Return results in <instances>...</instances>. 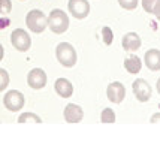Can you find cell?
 I'll return each instance as SVG.
<instances>
[{
  "label": "cell",
  "mask_w": 160,
  "mask_h": 160,
  "mask_svg": "<svg viewBox=\"0 0 160 160\" xmlns=\"http://www.w3.org/2000/svg\"><path fill=\"white\" fill-rule=\"evenodd\" d=\"M106 96L108 99L114 102V103H121L126 98V88L124 85L118 81H114L108 85V90H106Z\"/></svg>",
  "instance_id": "9"
},
{
  "label": "cell",
  "mask_w": 160,
  "mask_h": 160,
  "mask_svg": "<svg viewBox=\"0 0 160 160\" xmlns=\"http://www.w3.org/2000/svg\"><path fill=\"white\" fill-rule=\"evenodd\" d=\"M18 121H20V123H28V121H33V123H42L41 117H38V115L33 114V112H24V114H21L20 117H18Z\"/></svg>",
  "instance_id": "15"
},
{
  "label": "cell",
  "mask_w": 160,
  "mask_h": 160,
  "mask_svg": "<svg viewBox=\"0 0 160 160\" xmlns=\"http://www.w3.org/2000/svg\"><path fill=\"white\" fill-rule=\"evenodd\" d=\"M121 43H123L124 51H127V52H135V51L139 49V47H141V38L136 35V33L130 32V33H126L124 35Z\"/></svg>",
  "instance_id": "11"
},
{
  "label": "cell",
  "mask_w": 160,
  "mask_h": 160,
  "mask_svg": "<svg viewBox=\"0 0 160 160\" xmlns=\"http://www.w3.org/2000/svg\"><path fill=\"white\" fill-rule=\"evenodd\" d=\"M100 121L102 123H114L115 121V112L111 108H105L100 114Z\"/></svg>",
  "instance_id": "16"
},
{
  "label": "cell",
  "mask_w": 160,
  "mask_h": 160,
  "mask_svg": "<svg viewBox=\"0 0 160 160\" xmlns=\"http://www.w3.org/2000/svg\"><path fill=\"white\" fill-rule=\"evenodd\" d=\"M132 88H133V94L136 96V99H138L139 102H147V100H150L153 90H151V85L147 82L145 79H142V78L135 79Z\"/></svg>",
  "instance_id": "7"
},
{
  "label": "cell",
  "mask_w": 160,
  "mask_h": 160,
  "mask_svg": "<svg viewBox=\"0 0 160 160\" xmlns=\"http://www.w3.org/2000/svg\"><path fill=\"white\" fill-rule=\"evenodd\" d=\"M145 66L150 70H160V51L159 49H148L144 56Z\"/></svg>",
  "instance_id": "13"
},
{
  "label": "cell",
  "mask_w": 160,
  "mask_h": 160,
  "mask_svg": "<svg viewBox=\"0 0 160 160\" xmlns=\"http://www.w3.org/2000/svg\"><path fill=\"white\" fill-rule=\"evenodd\" d=\"M102 39L106 45H111L114 41V33L109 27H102Z\"/></svg>",
  "instance_id": "17"
},
{
  "label": "cell",
  "mask_w": 160,
  "mask_h": 160,
  "mask_svg": "<svg viewBox=\"0 0 160 160\" xmlns=\"http://www.w3.org/2000/svg\"><path fill=\"white\" fill-rule=\"evenodd\" d=\"M27 84L35 90H41L47 85V73L39 68L32 69L27 75Z\"/></svg>",
  "instance_id": "8"
},
{
  "label": "cell",
  "mask_w": 160,
  "mask_h": 160,
  "mask_svg": "<svg viewBox=\"0 0 160 160\" xmlns=\"http://www.w3.org/2000/svg\"><path fill=\"white\" fill-rule=\"evenodd\" d=\"M11 43L14 45L15 49H18L21 52H26L30 48V45H32V39H30V36H28L26 30L15 28L12 32V35H11Z\"/></svg>",
  "instance_id": "5"
},
{
  "label": "cell",
  "mask_w": 160,
  "mask_h": 160,
  "mask_svg": "<svg viewBox=\"0 0 160 160\" xmlns=\"http://www.w3.org/2000/svg\"><path fill=\"white\" fill-rule=\"evenodd\" d=\"M120 6L127 9V11H133L135 8L138 6V0H118Z\"/></svg>",
  "instance_id": "19"
},
{
  "label": "cell",
  "mask_w": 160,
  "mask_h": 160,
  "mask_svg": "<svg viewBox=\"0 0 160 160\" xmlns=\"http://www.w3.org/2000/svg\"><path fill=\"white\" fill-rule=\"evenodd\" d=\"M154 17H156V18H157V20L160 21V0L159 2H157V5H156V8H154Z\"/></svg>",
  "instance_id": "22"
},
{
  "label": "cell",
  "mask_w": 160,
  "mask_h": 160,
  "mask_svg": "<svg viewBox=\"0 0 160 160\" xmlns=\"http://www.w3.org/2000/svg\"><path fill=\"white\" fill-rule=\"evenodd\" d=\"M157 2H159V0H142V8H144V11L148 12V14H153L154 8L157 5Z\"/></svg>",
  "instance_id": "18"
},
{
  "label": "cell",
  "mask_w": 160,
  "mask_h": 160,
  "mask_svg": "<svg viewBox=\"0 0 160 160\" xmlns=\"http://www.w3.org/2000/svg\"><path fill=\"white\" fill-rule=\"evenodd\" d=\"M9 12H11V2L2 0V14H9Z\"/></svg>",
  "instance_id": "21"
},
{
  "label": "cell",
  "mask_w": 160,
  "mask_h": 160,
  "mask_svg": "<svg viewBox=\"0 0 160 160\" xmlns=\"http://www.w3.org/2000/svg\"><path fill=\"white\" fill-rule=\"evenodd\" d=\"M26 24L33 33H42L48 26V17L39 9H33L26 17Z\"/></svg>",
  "instance_id": "3"
},
{
  "label": "cell",
  "mask_w": 160,
  "mask_h": 160,
  "mask_svg": "<svg viewBox=\"0 0 160 160\" xmlns=\"http://www.w3.org/2000/svg\"><path fill=\"white\" fill-rule=\"evenodd\" d=\"M56 57L64 68H73L77 64V51L68 42H62L57 45Z\"/></svg>",
  "instance_id": "1"
},
{
  "label": "cell",
  "mask_w": 160,
  "mask_h": 160,
  "mask_svg": "<svg viewBox=\"0 0 160 160\" xmlns=\"http://www.w3.org/2000/svg\"><path fill=\"white\" fill-rule=\"evenodd\" d=\"M156 88H157V91H159V94H160V78L157 79V84H156Z\"/></svg>",
  "instance_id": "24"
},
{
  "label": "cell",
  "mask_w": 160,
  "mask_h": 160,
  "mask_svg": "<svg viewBox=\"0 0 160 160\" xmlns=\"http://www.w3.org/2000/svg\"><path fill=\"white\" fill-rule=\"evenodd\" d=\"M69 12L77 20H84L90 14V3L87 0H69Z\"/></svg>",
  "instance_id": "6"
},
{
  "label": "cell",
  "mask_w": 160,
  "mask_h": 160,
  "mask_svg": "<svg viewBox=\"0 0 160 160\" xmlns=\"http://www.w3.org/2000/svg\"><path fill=\"white\" fill-rule=\"evenodd\" d=\"M124 68L126 70L129 72V73H132V75H136V73H139L141 72V68H142V62H141V58L138 56H129L127 58L124 60Z\"/></svg>",
  "instance_id": "14"
},
{
  "label": "cell",
  "mask_w": 160,
  "mask_h": 160,
  "mask_svg": "<svg viewBox=\"0 0 160 160\" xmlns=\"http://www.w3.org/2000/svg\"><path fill=\"white\" fill-rule=\"evenodd\" d=\"M54 88H56V93L60 98L68 99L73 94V85L66 78H58L56 81V84H54Z\"/></svg>",
  "instance_id": "12"
},
{
  "label": "cell",
  "mask_w": 160,
  "mask_h": 160,
  "mask_svg": "<svg viewBox=\"0 0 160 160\" xmlns=\"http://www.w3.org/2000/svg\"><path fill=\"white\" fill-rule=\"evenodd\" d=\"M48 26L54 33L62 35L69 28V17L62 9H54L48 17Z\"/></svg>",
  "instance_id": "2"
},
{
  "label": "cell",
  "mask_w": 160,
  "mask_h": 160,
  "mask_svg": "<svg viewBox=\"0 0 160 160\" xmlns=\"http://www.w3.org/2000/svg\"><path fill=\"white\" fill-rule=\"evenodd\" d=\"M0 75H2V79H3L2 84H0V90H5L8 85V79H9V78H8V72L5 69H0Z\"/></svg>",
  "instance_id": "20"
},
{
  "label": "cell",
  "mask_w": 160,
  "mask_h": 160,
  "mask_svg": "<svg viewBox=\"0 0 160 160\" xmlns=\"http://www.w3.org/2000/svg\"><path fill=\"white\" fill-rule=\"evenodd\" d=\"M64 120L68 123H79L81 120L84 118V111L79 105L75 103H69L66 108H64Z\"/></svg>",
  "instance_id": "10"
},
{
  "label": "cell",
  "mask_w": 160,
  "mask_h": 160,
  "mask_svg": "<svg viewBox=\"0 0 160 160\" xmlns=\"http://www.w3.org/2000/svg\"><path fill=\"white\" fill-rule=\"evenodd\" d=\"M24 103H26V99L22 96V93L18 90H9L3 96V105L6 106V109L12 112L20 111L21 108L24 106Z\"/></svg>",
  "instance_id": "4"
},
{
  "label": "cell",
  "mask_w": 160,
  "mask_h": 160,
  "mask_svg": "<svg viewBox=\"0 0 160 160\" xmlns=\"http://www.w3.org/2000/svg\"><path fill=\"white\" fill-rule=\"evenodd\" d=\"M159 120H160V112L159 114H154L153 117H151V123H157Z\"/></svg>",
  "instance_id": "23"
}]
</instances>
